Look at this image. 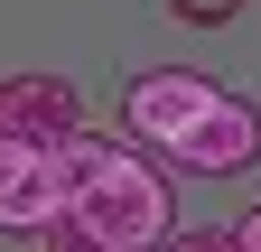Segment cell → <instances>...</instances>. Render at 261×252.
I'll use <instances>...</instances> for the list:
<instances>
[{
    "label": "cell",
    "instance_id": "6",
    "mask_svg": "<svg viewBox=\"0 0 261 252\" xmlns=\"http://www.w3.org/2000/svg\"><path fill=\"white\" fill-rule=\"evenodd\" d=\"M168 19H187V28H224V19H243V0H168Z\"/></svg>",
    "mask_w": 261,
    "mask_h": 252
},
{
    "label": "cell",
    "instance_id": "1",
    "mask_svg": "<svg viewBox=\"0 0 261 252\" xmlns=\"http://www.w3.org/2000/svg\"><path fill=\"white\" fill-rule=\"evenodd\" d=\"M168 224H177V196L149 168V149L75 131V187H65V206L47 224L56 252H159Z\"/></svg>",
    "mask_w": 261,
    "mask_h": 252
},
{
    "label": "cell",
    "instance_id": "3",
    "mask_svg": "<svg viewBox=\"0 0 261 252\" xmlns=\"http://www.w3.org/2000/svg\"><path fill=\"white\" fill-rule=\"evenodd\" d=\"M159 159H168V168H196V178H243V168L261 159V112L243 103V93H224V84H215V103L196 112L187 131L159 149Z\"/></svg>",
    "mask_w": 261,
    "mask_h": 252
},
{
    "label": "cell",
    "instance_id": "5",
    "mask_svg": "<svg viewBox=\"0 0 261 252\" xmlns=\"http://www.w3.org/2000/svg\"><path fill=\"white\" fill-rule=\"evenodd\" d=\"M0 131L10 140H75L84 131V93L65 75H0Z\"/></svg>",
    "mask_w": 261,
    "mask_h": 252
},
{
    "label": "cell",
    "instance_id": "4",
    "mask_svg": "<svg viewBox=\"0 0 261 252\" xmlns=\"http://www.w3.org/2000/svg\"><path fill=\"white\" fill-rule=\"evenodd\" d=\"M215 103V75H187V66H149V75H130L121 84V140H140V149H168L196 112Z\"/></svg>",
    "mask_w": 261,
    "mask_h": 252
},
{
    "label": "cell",
    "instance_id": "9",
    "mask_svg": "<svg viewBox=\"0 0 261 252\" xmlns=\"http://www.w3.org/2000/svg\"><path fill=\"white\" fill-rule=\"evenodd\" d=\"M0 149H10V131H0Z\"/></svg>",
    "mask_w": 261,
    "mask_h": 252
},
{
    "label": "cell",
    "instance_id": "8",
    "mask_svg": "<svg viewBox=\"0 0 261 252\" xmlns=\"http://www.w3.org/2000/svg\"><path fill=\"white\" fill-rule=\"evenodd\" d=\"M233 243H243V252H261V206H252L243 224H233Z\"/></svg>",
    "mask_w": 261,
    "mask_h": 252
},
{
    "label": "cell",
    "instance_id": "2",
    "mask_svg": "<svg viewBox=\"0 0 261 252\" xmlns=\"http://www.w3.org/2000/svg\"><path fill=\"white\" fill-rule=\"evenodd\" d=\"M65 187H75V140H10L0 149V224L10 234H47Z\"/></svg>",
    "mask_w": 261,
    "mask_h": 252
},
{
    "label": "cell",
    "instance_id": "7",
    "mask_svg": "<svg viewBox=\"0 0 261 252\" xmlns=\"http://www.w3.org/2000/svg\"><path fill=\"white\" fill-rule=\"evenodd\" d=\"M159 252H243V243H233V234H177V224H168Z\"/></svg>",
    "mask_w": 261,
    "mask_h": 252
}]
</instances>
